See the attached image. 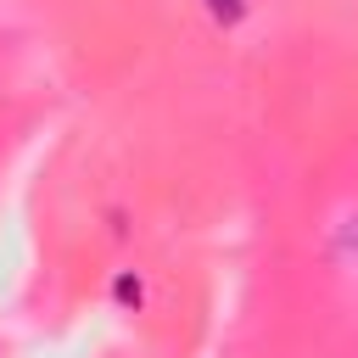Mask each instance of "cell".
<instances>
[{
    "label": "cell",
    "mask_w": 358,
    "mask_h": 358,
    "mask_svg": "<svg viewBox=\"0 0 358 358\" xmlns=\"http://www.w3.org/2000/svg\"><path fill=\"white\" fill-rule=\"evenodd\" d=\"M106 302H112L117 313H145V302H151V280H145V268H112V280H106Z\"/></svg>",
    "instance_id": "cell-1"
},
{
    "label": "cell",
    "mask_w": 358,
    "mask_h": 358,
    "mask_svg": "<svg viewBox=\"0 0 358 358\" xmlns=\"http://www.w3.org/2000/svg\"><path fill=\"white\" fill-rule=\"evenodd\" d=\"M330 252H336V263H358V207H347L330 224Z\"/></svg>",
    "instance_id": "cell-2"
},
{
    "label": "cell",
    "mask_w": 358,
    "mask_h": 358,
    "mask_svg": "<svg viewBox=\"0 0 358 358\" xmlns=\"http://www.w3.org/2000/svg\"><path fill=\"white\" fill-rule=\"evenodd\" d=\"M201 11H207V22H213V28H224V34H229V28H241V22L252 17V0H201Z\"/></svg>",
    "instance_id": "cell-3"
}]
</instances>
